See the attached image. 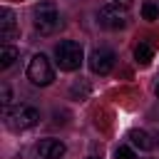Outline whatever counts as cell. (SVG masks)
I'll return each mask as SVG.
<instances>
[{"label": "cell", "mask_w": 159, "mask_h": 159, "mask_svg": "<svg viewBox=\"0 0 159 159\" xmlns=\"http://www.w3.org/2000/svg\"><path fill=\"white\" fill-rule=\"evenodd\" d=\"M32 25H35V30L40 35H55L60 30V25H62L57 7L52 2H40L35 7V12H32Z\"/></svg>", "instance_id": "1"}, {"label": "cell", "mask_w": 159, "mask_h": 159, "mask_svg": "<svg viewBox=\"0 0 159 159\" xmlns=\"http://www.w3.org/2000/svg\"><path fill=\"white\" fill-rule=\"evenodd\" d=\"M55 57H57V65L60 70L65 72H72L82 65L84 60V52H82V45L75 42V40H62L57 47H55Z\"/></svg>", "instance_id": "2"}, {"label": "cell", "mask_w": 159, "mask_h": 159, "mask_svg": "<svg viewBox=\"0 0 159 159\" xmlns=\"http://www.w3.org/2000/svg\"><path fill=\"white\" fill-rule=\"evenodd\" d=\"M27 80L37 87H47L52 80H55V70L50 65V60L40 52V55H32L30 65H27Z\"/></svg>", "instance_id": "3"}, {"label": "cell", "mask_w": 159, "mask_h": 159, "mask_svg": "<svg viewBox=\"0 0 159 159\" xmlns=\"http://www.w3.org/2000/svg\"><path fill=\"white\" fill-rule=\"evenodd\" d=\"M5 119H7V127H10V129L22 132V129H32V127L40 122V112H37L35 107H30V104H20V107L10 109Z\"/></svg>", "instance_id": "4"}, {"label": "cell", "mask_w": 159, "mask_h": 159, "mask_svg": "<svg viewBox=\"0 0 159 159\" xmlns=\"http://www.w3.org/2000/svg\"><path fill=\"white\" fill-rule=\"evenodd\" d=\"M97 20H99V25L107 27V30H122V27H127L129 15H127V10L119 7V5H104V7H99Z\"/></svg>", "instance_id": "5"}, {"label": "cell", "mask_w": 159, "mask_h": 159, "mask_svg": "<svg viewBox=\"0 0 159 159\" xmlns=\"http://www.w3.org/2000/svg\"><path fill=\"white\" fill-rule=\"evenodd\" d=\"M114 67V52L109 47H94L89 52V70L94 75H109Z\"/></svg>", "instance_id": "6"}, {"label": "cell", "mask_w": 159, "mask_h": 159, "mask_svg": "<svg viewBox=\"0 0 159 159\" xmlns=\"http://www.w3.org/2000/svg\"><path fill=\"white\" fill-rule=\"evenodd\" d=\"M17 32H20V27H17L15 12L10 7H2L0 10V40H5V45H7L10 40L17 37Z\"/></svg>", "instance_id": "7"}, {"label": "cell", "mask_w": 159, "mask_h": 159, "mask_svg": "<svg viewBox=\"0 0 159 159\" xmlns=\"http://www.w3.org/2000/svg\"><path fill=\"white\" fill-rule=\"evenodd\" d=\"M65 152H67V147H65L60 139L47 137V139H40V142H37V154H40V159H62Z\"/></svg>", "instance_id": "8"}, {"label": "cell", "mask_w": 159, "mask_h": 159, "mask_svg": "<svg viewBox=\"0 0 159 159\" xmlns=\"http://www.w3.org/2000/svg\"><path fill=\"white\" fill-rule=\"evenodd\" d=\"M129 142H132V147H137V149H142V152H149L157 142H152V137L144 132V129H132L129 132Z\"/></svg>", "instance_id": "9"}, {"label": "cell", "mask_w": 159, "mask_h": 159, "mask_svg": "<svg viewBox=\"0 0 159 159\" xmlns=\"http://www.w3.org/2000/svg\"><path fill=\"white\" fill-rule=\"evenodd\" d=\"M17 57H20L17 47H12V45H2V47H0V67H2V70L12 67Z\"/></svg>", "instance_id": "10"}, {"label": "cell", "mask_w": 159, "mask_h": 159, "mask_svg": "<svg viewBox=\"0 0 159 159\" xmlns=\"http://www.w3.org/2000/svg\"><path fill=\"white\" fill-rule=\"evenodd\" d=\"M152 57H154V50H152V45H147V42H139V45L134 47V60H137L139 65H149V62H152Z\"/></svg>", "instance_id": "11"}, {"label": "cell", "mask_w": 159, "mask_h": 159, "mask_svg": "<svg viewBox=\"0 0 159 159\" xmlns=\"http://www.w3.org/2000/svg\"><path fill=\"white\" fill-rule=\"evenodd\" d=\"M142 17H144V20H157V17H159V7H157L154 2H144V5H142Z\"/></svg>", "instance_id": "12"}, {"label": "cell", "mask_w": 159, "mask_h": 159, "mask_svg": "<svg viewBox=\"0 0 159 159\" xmlns=\"http://www.w3.org/2000/svg\"><path fill=\"white\" fill-rule=\"evenodd\" d=\"M114 159H137V154H134V149H132V147H117Z\"/></svg>", "instance_id": "13"}, {"label": "cell", "mask_w": 159, "mask_h": 159, "mask_svg": "<svg viewBox=\"0 0 159 159\" xmlns=\"http://www.w3.org/2000/svg\"><path fill=\"white\" fill-rule=\"evenodd\" d=\"M0 94H2V99H0V102H2V107H10V102H12V92H10V87H7V84H2V87H0Z\"/></svg>", "instance_id": "14"}, {"label": "cell", "mask_w": 159, "mask_h": 159, "mask_svg": "<svg viewBox=\"0 0 159 159\" xmlns=\"http://www.w3.org/2000/svg\"><path fill=\"white\" fill-rule=\"evenodd\" d=\"M134 0H114V5H119V7H129Z\"/></svg>", "instance_id": "15"}, {"label": "cell", "mask_w": 159, "mask_h": 159, "mask_svg": "<svg viewBox=\"0 0 159 159\" xmlns=\"http://www.w3.org/2000/svg\"><path fill=\"white\" fill-rule=\"evenodd\" d=\"M154 92H157V97H159V80H157V87H154Z\"/></svg>", "instance_id": "16"}, {"label": "cell", "mask_w": 159, "mask_h": 159, "mask_svg": "<svg viewBox=\"0 0 159 159\" xmlns=\"http://www.w3.org/2000/svg\"><path fill=\"white\" fill-rule=\"evenodd\" d=\"M87 159H102V157H87Z\"/></svg>", "instance_id": "17"}, {"label": "cell", "mask_w": 159, "mask_h": 159, "mask_svg": "<svg viewBox=\"0 0 159 159\" xmlns=\"http://www.w3.org/2000/svg\"><path fill=\"white\" fill-rule=\"evenodd\" d=\"M157 147H159V137H157Z\"/></svg>", "instance_id": "18"}]
</instances>
